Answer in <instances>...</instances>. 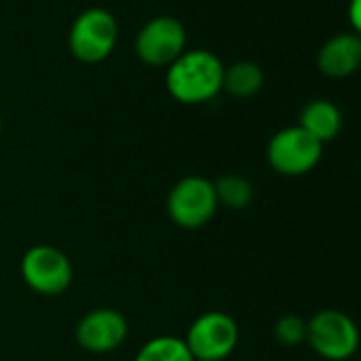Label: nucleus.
Segmentation results:
<instances>
[{
    "label": "nucleus",
    "instance_id": "12",
    "mask_svg": "<svg viewBox=\"0 0 361 361\" xmlns=\"http://www.w3.org/2000/svg\"><path fill=\"white\" fill-rule=\"evenodd\" d=\"M264 71L257 62L251 60H238L232 66H226L224 73V92H228L232 98L247 100L259 94L264 87Z\"/></svg>",
    "mask_w": 361,
    "mask_h": 361
},
{
    "label": "nucleus",
    "instance_id": "1",
    "mask_svg": "<svg viewBox=\"0 0 361 361\" xmlns=\"http://www.w3.org/2000/svg\"><path fill=\"white\" fill-rule=\"evenodd\" d=\"M226 66L209 49H188L166 68V90L180 104H204L224 92Z\"/></svg>",
    "mask_w": 361,
    "mask_h": 361
},
{
    "label": "nucleus",
    "instance_id": "10",
    "mask_svg": "<svg viewBox=\"0 0 361 361\" xmlns=\"http://www.w3.org/2000/svg\"><path fill=\"white\" fill-rule=\"evenodd\" d=\"M317 66L327 79H348L361 68V37L353 30L329 37L319 54Z\"/></svg>",
    "mask_w": 361,
    "mask_h": 361
},
{
    "label": "nucleus",
    "instance_id": "13",
    "mask_svg": "<svg viewBox=\"0 0 361 361\" xmlns=\"http://www.w3.org/2000/svg\"><path fill=\"white\" fill-rule=\"evenodd\" d=\"M213 183H215L219 207H226L230 211H245L253 202V196H255L253 183L243 174L230 172V174L219 176Z\"/></svg>",
    "mask_w": 361,
    "mask_h": 361
},
{
    "label": "nucleus",
    "instance_id": "9",
    "mask_svg": "<svg viewBox=\"0 0 361 361\" xmlns=\"http://www.w3.org/2000/svg\"><path fill=\"white\" fill-rule=\"evenodd\" d=\"M128 319L115 308H94L81 317L75 336L87 353H111L119 348L128 338Z\"/></svg>",
    "mask_w": 361,
    "mask_h": 361
},
{
    "label": "nucleus",
    "instance_id": "6",
    "mask_svg": "<svg viewBox=\"0 0 361 361\" xmlns=\"http://www.w3.org/2000/svg\"><path fill=\"white\" fill-rule=\"evenodd\" d=\"M183 340L196 361H224L236 350L240 329L232 314L209 310L190 325Z\"/></svg>",
    "mask_w": 361,
    "mask_h": 361
},
{
    "label": "nucleus",
    "instance_id": "2",
    "mask_svg": "<svg viewBox=\"0 0 361 361\" xmlns=\"http://www.w3.org/2000/svg\"><path fill=\"white\" fill-rule=\"evenodd\" d=\"M306 344L325 361H348L361 344L359 325L338 308H323L306 321Z\"/></svg>",
    "mask_w": 361,
    "mask_h": 361
},
{
    "label": "nucleus",
    "instance_id": "3",
    "mask_svg": "<svg viewBox=\"0 0 361 361\" xmlns=\"http://www.w3.org/2000/svg\"><path fill=\"white\" fill-rule=\"evenodd\" d=\"M217 209L215 183L200 174H190L176 180L166 198V213L170 221L183 230L204 228L217 215Z\"/></svg>",
    "mask_w": 361,
    "mask_h": 361
},
{
    "label": "nucleus",
    "instance_id": "14",
    "mask_svg": "<svg viewBox=\"0 0 361 361\" xmlns=\"http://www.w3.org/2000/svg\"><path fill=\"white\" fill-rule=\"evenodd\" d=\"M134 361H196L183 338L176 336H155L147 340Z\"/></svg>",
    "mask_w": 361,
    "mask_h": 361
},
{
    "label": "nucleus",
    "instance_id": "5",
    "mask_svg": "<svg viewBox=\"0 0 361 361\" xmlns=\"http://www.w3.org/2000/svg\"><path fill=\"white\" fill-rule=\"evenodd\" d=\"M323 157V145L304 132L300 126H287L272 134L266 145L268 166L289 178L304 176L312 172Z\"/></svg>",
    "mask_w": 361,
    "mask_h": 361
},
{
    "label": "nucleus",
    "instance_id": "7",
    "mask_svg": "<svg viewBox=\"0 0 361 361\" xmlns=\"http://www.w3.org/2000/svg\"><path fill=\"white\" fill-rule=\"evenodd\" d=\"M134 51L138 60L153 68H168L188 51V30L172 16L151 18L136 32Z\"/></svg>",
    "mask_w": 361,
    "mask_h": 361
},
{
    "label": "nucleus",
    "instance_id": "4",
    "mask_svg": "<svg viewBox=\"0 0 361 361\" xmlns=\"http://www.w3.org/2000/svg\"><path fill=\"white\" fill-rule=\"evenodd\" d=\"M119 39V24L115 16L102 7L81 11L68 30V49L83 64L104 62Z\"/></svg>",
    "mask_w": 361,
    "mask_h": 361
},
{
    "label": "nucleus",
    "instance_id": "15",
    "mask_svg": "<svg viewBox=\"0 0 361 361\" xmlns=\"http://www.w3.org/2000/svg\"><path fill=\"white\" fill-rule=\"evenodd\" d=\"M272 334L283 346H300L306 342V319L298 314H283L274 321Z\"/></svg>",
    "mask_w": 361,
    "mask_h": 361
},
{
    "label": "nucleus",
    "instance_id": "11",
    "mask_svg": "<svg viewBox=\"0 0 361 361\" xmlns=\"http://www.w3.org/2000/svg\"><path fill=\"white\" fill-rule=\"evenodd\" d=\"M342 123H344L342 111L338 109L336 102L327 98H314L306 102L298 119V126L304 132H308L312 138H317L323 147L338 138V134L342 132Z\"/></svg>",
    "mask_w": 361,
    "mask_h": 361
},
{
    "label": "nucleus",
    "instance_id": "8",
    "mask_svg": "<svg viewBox=\"0 0 361 361\" xmlns=\"http://www.w3.org/2000/svg\"><path fill=\"white\" fill-rule=\"evenodd\" d=\"M26 285L41 295H62L73 285V264L54 245L30 247L20 264Z\"/></svg>",
    "mask_w": 361,
    "mask_h": 361
},
{
    "label": "nucleus",
    "instance_id": "16",
    "mask_svg": "<svg viewBox=\"0 0 361 361\" xmlns=\"http://www.w3.org/2000/svg\"><path fill=\"white\" fill-rule=\"evenodd\" d=\"M346 16H348L350 30L361 37V0H350Z\"/></svg>",
    "mask_w": 361,
    "mask_h": 361
},
{
    "label": "nucleus",
    "instance_id": "17",
    "mask_svg": "<svg viewBox=\"0 0 361 361\" xmlns=\"http://www.w3.org/2000/svg\"><path fill=\"white\" fill-rule=\"evenodd\" d=\"M0 134H3V115H0Z\"/></svg>",
    "mask_w": 361,
    "mask_h": 361
}]
</instances>
